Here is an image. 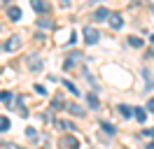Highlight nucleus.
<instances>
[{"instance_id":"f257e3e1","label":"nucleus","mask_w":154,"mask_h":149,"mask_svg":"<svg viewBox=\"0 0 154 149\" xmlns=\"http://www.w3.org/2000/svg\"><path fill=\"white\" fill-rule=\"evenodd\" d=\"M26 63H28L30 72H42V68H45V63H42L35 54H28V56H26Z\"/></svg>"},{"instance_id":"f03ea898","label":"nucleus","mask_w":154,"mask_h":149,"mask_svg":"<svg viewBox=\"0 0 154 149\" xmlns=\"http://www.w3.org/2000/svg\"><path fill=\"white\" fill-rule=\"evenodd\" d=\"M98 37H100V33H98L94 26H87V28H84V42H87V44H96Z\"/></svg>"},{"instance_id":"7ed1b4c3","label":"nucleus","mask_w":154,"mask_h":149,"mask_svg":"<svg viewBox=\"0 0 154 149\" xmlns=\"http://www.w3.org/2000/svg\"><path fill=\"white\" fill-rule=\"evenodd\" d=\"M2 49H5V51H17V49H21V35H10V40L5 42Z\"/></svg>"},{"instance_id":"20e7f679","label":"nucleus","mask_w":154,"mask_h":149,"mask_svg":"<svg viewBox=\"0 0 154 149\" xmlns=\"http://www.w3.org/2000/svg\"><path fill=\"white\" fill-rule=\"evenodd\" d=\"M58 147H79V140L75 135H63L58 138Z\"/></svg>"},{"instance_id":"39448f33","label":"nucleus","mask_w":154,"mask_h":149,"mask_svg":"<svg viewBox=\"0 0 154 149\" xmlns=\"http://www.w3.org/2000/svg\"><path fill=\"white\" fill-rule=\"evenodd\" d=\"M7 17H10V21H19V19L23 17V12H21V7H17V5H10V7H7Z\"/></svg>"},{"instance_id":"423d86ee","label":"nucleus","mask_w":154,"mask_h":149,"mask_svg":"<svg viewBox=\"0 0 154 149\" xmlns=\"http://www.w3.org/2000/svg\"><path fill=\"white\" fill-rule=\"evenodd\" d=\"M35 26L38 28H56V23H54V19H49V17H40L38 21H35Z\"/></svg>"},{"instance_id":"0eeeda50","label":"nucleus","mask_w":154,"mask_h":149,"mask_svg":"<svg viewBox=\"0 0 154 149\" xmlns=\"http://www.w3.org/2000/svg\"><path fill=\"white\" fill-rule=\"evenodd\" d=\"M122 26H124V19L119 17V14H110V28H112V30H119Z\"/></svg>"},{"instance_id":"6e6552de","label":"nucleus","mask_w":154,"mask_h":149,"mask_svg":"<svg viewBox=\"0 0 154 149\" xmlns=\"http://www.w3.org/2000/svg\"><path fill=\"white\" fill-rule=\"evenodd\" d=\"M30 5H33L35 12H49V5L45 2V0H30Z\"/></svg>"},{"instance_id":"1a4fd4ad","label":"nucleus","mask_w":154,"mask_h":149,"mask_svg":"<svg viewBox=\"0 0 154 149\" xmlns=\"http://www.w3.org/2000/svg\"><path fill=\"white\" fill-rule=\"evenodd\" d=\"M94 17H96V21H105V19H110V9H105V7H98Z\"/></svg>"},{"instance_id":"9d476101","label":"nucleus","mask_w":154,"mask_h":149,"mask_svg":"<svg viewBox=\"0 0 154 149\" xmlns=\"http://www.w3.org/2000/svg\"><path fill=\"white\" fill-rule=\"evenodd\" d=\"M68 110L72 112V114H77V117H84V110H82L77 102H68Z\"/></svg>"},{"instance_id":"9b49d317","label":"nucleus","mask_w":154,"mask_h":149,"mask_svg":"<svg viewBox=\"0 0 154 149\" xmlns=\"http://www.w3.org/2000/svg\"><path fill=\"white\" fill-rule=\"evenodd\" d=\"M133 114H135V119L140 121V123H143V121L147 119V112H145L143 107H133Z\"/></svg>"},{"instance_id":"f8f14e48","label":"nucleus","mask_w":154,"mask_h":149,"mask_svg":"<svg viewBox=\"0 0 154 149\" xmlns=\"http://www.w3.org/2000/svg\"><path fill=\"white\" fill-rule=\"evenodd\" d=\"M63 86H66V89H68L70 93H75V96H79V91H77V86H75L72 82H68V79H63Z\"/></svg>"},{"instance_id":"ddd939ff","label":"nucleus","mask_w":154,"mask_h":149,"mask_svg":"<svg viewBox=\"0 0 154 149\" xmlns=\"http://www.w3.org/2000/svg\"><path fill=\"white\" fill-rule=\"evenodd\" d=\"M56 126H58V128H68V130L75 128V123H72V121H61V119L56 121Z\"/></svg>"},{"instance_id":"4468645a","label":"nucleus","mask_w":154,"mask_h":149,"mask_svg":"<svg viewBox=\"0 0 154 149\" xmlns=\"http://www.w3.org/2000/svg\"><path fill=\"white\" fill-rule=\"evenodd\" d=\"M5 130H10V119L7 117H0V133H5Z\"/></svg>"},{"instance_id":"2eb2a0df","label":"nucleus","mask_w":154,"mask_h":149,"mask_svg":"<svg viewBox=\"0 0 154 149\" xmlns=\"http://www.w3.org/2000/svg\"><path fill=\"white\" fill-rule=\"evenodd\" d=\"M119 112H122V117H126V119H128V117L133 114V110H131L128 105H119Z\"/></svg>"},{"instance_id":"dca6fc26","label":"nucleus","mask_w":154,"mask_h":149,"mask_svg":"<svg viewBox=\"0 0 154 149\" xmlns=\"http://www.w3.org/2000/svg\"><path fill=\"white\" fill-rule=\"evenodd\" d=\"M100 128L105 130L107 135H115V126H110V123H105V121H103V123H100Z\"/></svg>"},{"instance_id":"f3484780","label":"nucleus","mask_w":154,"mask_h":149,"mask_svg":"<svg viewBox=\"0 0 154 149\" xmlns=\"http://www.w3.org/2000/svg\"><path fill=\"white\" fill-rule=\"evenodd\" d=\"M128 44H131V47H143V40H140V37H133V35H131V37H128Z\"/></svg>"},{"instance_id":"a211bd4d","label":"nucleus","mask_w":154,"mask_h":149,"mask_svg":"<svg viewBox=\"0 0 154 149\" xmlns=\"http://www.w3.org/2000/svg\"><path fill=\"white\" fill-rule=\"evenodd\" d=\"M0 100H2V102H10L12 100V93L10 91H0Z\"/></svg>"},{"instance_id":"6ab92c4d","label":"nucleus","mask_w":154,"mask_h":149,"mask_svg":"<svg viewBox=\"0 0 154 149\" xmlns=\"http://www.w3.org/2000/svg\"><path fill=\"white\" fill-rule=\"evenodd\" d=\"M89 107H98V98L94 93H89Z\"/></svg>"},{"instance_id":"aec40b11","label":"nucleus","mask_w":154,"mask_h":149,"mask_svg":"<svg viewBox=\"0 0 154 149\" xmlns=\"http://www.w3.org/2000/svg\"><path fill=\"white\" fill-rule=\"evenodd\" d=\"M63 105H66V102H63V98H61V96L51 100V107H63Z\"/></svg>"},{"instance_id":"412c9836","label":"nucleus","mask_w":154,"mask_h":149,"mask_svg":"<svg viewBox=\"0 0 154 149\" xmlns=\"http://www.w3.org/2000/svg\"><path fill=\"white\" fill-rule=\"evenodd\" d=\"M33 89H35V93H38V96H47V89H45V86H40V84H35Z\"/></svg>"},{"instance_id":"4be33fe9","label":"nucleus","mask_w":154,"mask_h":149,"mask_svg":"<svg viewBox=\"0 0 154 149\" xmlns=\"http://www.w3.org/2000/svg\"><path fill=\"white\" fill-rule=\"evenodd\" d=\"M26 135H28L30 140H35V135H38V133H35V128H33V126H28V128H26Z\"/></svg>"},{"instance_id":"5701e85b","label":"nucleus","mask_w":154,"mask_h":149,"mask_svg":"<svg viewBox=\"0 0 154 149\" xmlns=\"http://www.w3.org/2000/svg\"><path fill=\"white\" fill-rule=\"evenodd\" d=\"M147 110L154 112V98H149V100H147Z\"/></svg>"},{"instance_id":"b1692460","label":"nucleus","mask_w":154,"mask_h":149,"mask_svg":"<svg viewBox=\"0 0 154 149\" xmlns=\"http://www.w3.org/2000/svg\"><path fill=\"white\" fill-rule=\"evenodd\" d=\"M149 40H152V42H154V33H152V35H149Z\"/></svg>"},{"instance_id":"393cba45","label":"nucleus","mask_w":154,"mask_h":149,"mask_svg":"<svg viewBox=\"0 0 154 149\" xmlns=\"http://www.w3.org/2000/svg\"><path fill=\"white\" fill-rule=\"evenodd\" d=\"M152 14H154V5H152Z\"/></svg>"}]
</instances>
